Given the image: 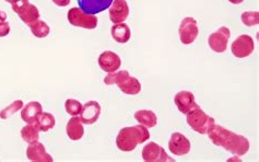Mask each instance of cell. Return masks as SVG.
<instances>
[{"mask_svg":"<svg viewBox=\"0 0 259 162\" xmlns=\"http://www.w3.org/2000/svg\"><path fill=\"white\" fill-rule=\"evenodd\" d=\"M129 16V7L126 0H113L110 7V19L114 24L122 23Z\"/></svg>","mask_w":259,"mask_h":162,"instance_id":"cell-16","label":"cell"},{"mask_svg":"<svg viewBox=\"0 0 259 162\" xmlns=\"http://www.w3.org/2000/svg\"><path fill=\"white\" fill-rule=\"evenodd\" d=\"M10 32V24L8 22L0 23V37H5L9 34Z\"/></svg>","mask_w":259,"mask_h":162,"instance_id":"cell-28","label":"cell"},{"mask_svg":"<svg viewBox=\"0 0 259 162\" xmlns=\"http://www.w3.org/2000/svg\"><path fill=\"white\" fill-rule=\"evenodd\" d=\"M186 122L193 131L201 135H206L210 127L215 124L214 118L209 116L199 106L186 114Z\"/></svg>","mask_w":259,"mask_h":162,"instance_id":"cell-4","label":"cell"},{"mask_svg":"<svg viewBox=\"0 0 259 162\" xmlns=\"http://www.w3.org/2000/svg\"><path fill=\"white\" fill-rule=\"evenodd\" d=\"M5 2H7V3H10V4H11V3L13 2V0H5Z\"/></svg>","mask_w":259,"mask_h":162,"instance_id":"cell-32","label":"cell"},{"mask_svg":"<svg viewBox=\"0 0 259 162\" xmlns=\"http://www.w3.org/2000/svg\"><path fill=\"white\" fill-rule=\"evenodd\" d=\"M12 10L15 11L21 21L25 24H32L39 19V11L29 0H13Z\"/></svg>","mask_w":259,"mask_h":162,"instance_id":"cell-5","label":"cell"},{"mask_svg":"<svg viewBox=\"0 0 259 162\" xmlns=\"http://www.w3.org/2000/svg\"><path fill=\"white\" fill-rule=\"evenodd\" d=\"M26 158L33 162H53L54 159L50 153L46 152L45 147L39 141L29 144L26 148Z\"/></svg>","mask_w":259,"mask_h":162,"instance_id":"cell-17","label":"cell"},{"mask_svg":"<svg viewBox=\"0 0 259 162\" xmlns=\"http://www.w3.org/2000/svg\"><path fill=\"white\" fill-rule=\"evenodd\" d=\"M112 37L119 44H126L132 36L131 28L126 23H118L112 26L111 30Z\"/></svg>","mask_w":259,"mask_h":162,"instance_id":"cell-20","label":"cell"},{"mask_svg":"<svg viewBox=\"0 0 259 162\" xmlns=\"http://www.w3.org/2000/svg\"><path fill=\"white\" fill-rule=\"evenodd\" d=\"M150 139V133L144 125L124 127L119 131L116 137V146L120 151L131 152L136 149L139 144H144Z\"/></svg>","mask_w":259,"mask_h":162,"instance_id":"cell-2","label":"cell"},{"mask_svg":"<svg viewBox=\"0 0 259 162\" xmlns=\"http://www.w3.org/2000/svg\"><path fill=\"white\" fill-rule=\"evenodd\" d=\"M66 133L67 136L70 138V140L78 141L83 137L84 135V128L82 120L78 116H73L68 120L66 126Z\"/></svg>","mask_w":259,"mask_h":162,"instance_id":"cell-18","label":"cell"},{"mask_svg":"<svg viewBox=\"0 0 259 162\" xmlns=\"http://www.w3.org/2000/svg\"><path fill=\"white\" fill-rule=\"evenodd\" d=\"M120 57L112 51H105L99 56L100 68L107 73L117 71L120 68Z\"/></svg>","mask_w":259,"mask_h":162,"instance_id":"cell-13","label":"cell"},{"mask_svg":"<svg viewBox=\"0 0 259 162\" xmlns=\"http://www.w3.org/2000/svg\"><path fill=\"white\" fill-rule=\"evenodd\" d=\"M199 34V29L197 25L196 19L193 17H186L184 18L179 28V35L181 42L184 45H190L193 44L197 36Z\"/></svg>","mask_w":259,"mask_h":162,"instance_id":"cell-7","label":"cell"},{"mask_svg":"<svg viewBox=\"0 0 259 162\" xmlns=\"http://www.w3.org/2000/svg\"><path fill=\"white\" fill-rule=\"evenodd\" d=\"M68 21L77 28L94 30L98 26L99 19L93 15H89L77 7H73L68 11Z\"/></svg>","mask_w":259,"mask_h":162,"instance_id":"cell-6","label":"cell"},{"mask_svg":"<svg viewBox=\"0 0 259 162\" xmlns=\"http://www.w3.org/2000/svg\"><path fill=\"white\" fill-rule=\"evenodd\" d=\"M241 21L244 25L248 26H255L259 23V13L258 11H246L243 12L241 16Z\"/></svg>","mask_w":259,"mask_h":162,"instance_id":"cell-26","label":"cell"},{"mask_svg":"<svg viewBox=\"0 0 259 162\" xmlns=\"http://www.w3.org/2000/svg\"><path fill=\"white\" fill-rule=\"evenodd\" d=\"M231 51L236 58H246L250 56L255 51L253 37L247 34H242L236 37L231 45Z\"/></svg>","mask_w":259,"mask_h":162,"instance_id":"cell-8","label":"cell"},{"mask_svg":"<svg viewBox=\"0 0 259 162\" xmlns=\"http://www.w3.org/2000/svg\"><path fill=\"white\" fill-rule=\"evenodd\" d=\"M65 109L69 115L78 116L81 110H82V104H81L78 100L68 99L65 103Z\"/></svg>","mask_w":259,"mask_h":162,"instance_id":"cell-27","label":"cell"},{"mask_svg":"<svg viewBox=\"0 0 259 162\" xmlns=\"http://www.w3.org/2000/svg\"><path fill=\"white\" fill-rule=\"evenodd\" d=\"M211 143L218 147H222L227 151L236 156H244L249 150V141L246 137L231 132L221 125L213 124L207 133Z\"/></svg>","mask_w":259,"mask_h":162,"instance_id":"cell-1","label":"cell"},{"mask_svg":"<svg viewBox=\"0 0 259 162\" xmlns=\"http://www.w3.org/2000/svg\"><path fill=\"white\" fill-rule=\"evenodd\" d=\"M80 119L83 124L92 125L97 123L101 115V105L97 101H89L82 105V110L80 112Z\"/></svg>","mask_w":259,"mask_h":162,"instance_id":"cell-14","label":"cell"},{"mask_svg":"<svg viewBox=\"0 0 259 162\" xmlns=\"http://www.w3.org/2000/svg\"><path fill=\"white\" fill-rule=\"evenodd\" d=\"M43 112V106L36 101H32L22 107L21 118L28 124H34L40 113Z\"/></svg>","mask_w":259,"mask_h":162,"instance_id":"cell-19","label":"cell"},{"mask_svg":"<svg viewBox=\"0 0 259 162\" xmlns=\"http://www.w3.org/2000/svg\"><path fill=\"white\" fill-rule=\"evenodd\" d=\"M142 159L146 162H168L174 161V159H171L167 153L165 152L164 148L161 147L160 145L155 143H149L147 144L144 149H142Z\"/></svg>","mask_w":259,"mask_h":162,"instance_id":"cell-10","label":"cell"},{"mask_svg":"<svg viewBox=\"0 0 259 162\" xmlns=\"http://www.w3.org/2000/svg\"><path fill=\"white\" fill-rule=\"evenodd\" d=\"M229 2L233 5H240L244 2V0H229Z\"/></svg>","mask_w":259,"mask_h":162,"instance_id":"cell-31","label":"cell"},{"mask_svg":"<svg viewBox=\"0 0 259 162\" xmlns=\"http://www.w3.org/2000/svg\"><path fill=\"white\" fill-rule=\"evenodd\" d=\"M77 2L81 10L89 15L95 16L110 8L113 0H77Z\"/></svg>","mask_w":259,"mask_h":162,"instance_id":"cell-15","label":"cell"},{"mask_svg":"<svg viewBox=\"0 0 259 162\" xmlns=\"http://www.w3.org/2000/svg\"><path fill=\"white\" fill-rule=\"evenodd\" d=\"M134 116L140 125H144L148 128H152L158 124V117H156L155 113L150 110L137 111Z\"/></svg>","mask_w":259,"mask_h":162,"instance_id":"cell-21","label":"cell"},{"mask_svg":"<svg viewBox=\"0 0 259 162\" xmlns=\"http://www.w3.org/2000/svg\"><path fill=\"white\" fill-rule=\"evenodd\" d=\"M104 84L107 86L117 85L119 90L128 96H137L141 91L140 81L129 75L127 70L111 72L105 77Z\"/></svg>","mask_w":259,"mask_h":162,"instance_id":"cell-3","label":"cell"},{"mask_svg":"<svg viewBox=\"0 0 259 162\" xmlns=\"http://www.w3.org/2000/svg\"><path fill=\"white\" fill-rule=\"evenodd\" d=\"M21 137L28 144H33L38 141L39 130L35 124H28L21 130Z\"/></svg>","mask_w":259,"mask_h":162,"instance_id":"cell-23","label":"cell"},{"mask_svg":"<svg viewBox=\"0 0 259 162\" xmlns=\"http://www.w3.org/2000/svg\"><path fill=\"white\" fill-rule=\"evenodd\" d=\"M55 117H54L53 114L51 113H47V112H42L37 116L36 120H35V124L37 126V128L39 130V132H49L52 128H54L55 126Z\"/></svg>","mask_w":259,"mask_h":162,"instance_id":"cell-22","label":"cell"},{"mask_svg":"<svg viewBox=\"0 0 259 162\" xmlns=\"http://www.w3.org/2000/svg\"><path fill=\"white\" fill-rule=\"evenodd\" d=\"M23 106H24V104H23V101L22 100L13 101V102L10 105L6 106L4 110L0 111V118H2V119H8V118H10L11 116L15 115V114L18 111L21 110Z\"/></svg>","mask_w":259,"mask_h":162,"instance_id":"cell-25","label":"cell"},{"mask_svg":"<svg viewBox=\"0 0 259 162\" xmlns=\"http://www.w3.org/2000/svg\"><path fill=\"white\" fill-rule=\"evenodd\" d=\"M174 103L177 106V109L182 113V114H186L189 113L192 110L198 107L199 105L196 103L195 101V96L193 92L190 91H180L175 94L174 97Z\"/></svg>","mask_w":259,"mask_h":162,"instance_id":"cell-12","label":"cell"},{"mask_svg":"<svg viewBox=\"0 0 259 162\" xmlns=\"http://www.w3.org/2000/svg\"><path fill=\"white\" fill-rule=\"evenodd\" d=\"M168 149L175 156H185L192 149L189 139L181 133H173L168 141Z\"/></svg>","mask_w":259,"mask_h":162,"instance_id":"cell-11","label":"cell"},{"mask_svg":"<svg viewBox=\"0 0 259 162\" xmlns=\"http://www.w3.org/2000/svg\"><path fill=\"white\" fill-rule=\"evenodd\" d=\"M7 20V13L5 11H0V23L6 22Z\"/></svg>","mask_w":259,"mask_h":162,"instance_id":"cell-30","label":"cell"},{"mask_svg":"<svg viewBox=\"0 0 259 162\" xmlns=\"http://www.w3.org/2000/svg\"><path fill=\"white\" fill-rule=\"evenodd\" d=\"M29 26L31 29L32 34L37 38H44V37L49 35L50 32H51L49 24H47L44 21H42V20H39V19L37 20V21L30 24Z\"/></svg>","mask_w":259,"mask_h":162,"instance_id":"cell-24","label":"cell"},{"mask_svg":"<svg viewBox=\"0 0 259 162\" xmlns=\"http://www.w3.org/2000/svg\"><path fill=\"white\" fill-rule=\"evenodd\" d=\"M58 7H66L70 4V0H52Z\"/></svg>","mask_w":259,"mask_h":162,"instance_id":"cell-29","label":"cell"},{"mask_svg":"<svg viewBox=\"0 0 259 162\" xmlns=\"http://www.w3.org/2000/svg\"><path fill=\"white\" fill-rule=\"evenodd\" d=\"M231 37V31L227 26H221L215 32L211 33L208 37V44L215 53H224L228 49V43Z\"/></svg>","mask_w":259,"mask_h":162,"instance_id":"cell-9","label":"cell"}]
</instances>
